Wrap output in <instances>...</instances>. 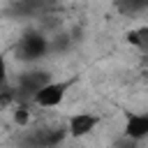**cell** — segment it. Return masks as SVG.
Listing matches in <instances>:
<instances>
[{
	"mask_svg": "<svg viewBox=\"0 0 148 148\" xmlns=\"http://www.w3.org/2000/svg\"><path fill=\"white\" fill-rule=\"evenodd\" d=\"M72 86V81H56V83H46L37 95H35V104L37 106H44V109H51V106H58L62 99H65V92L67 88Z\"/></svg>",
	"mask_w": 148,
	"mask_h": 148,
	"instance_id": "cell-1",
	"label": "cell"
},
{
	"mask_svg": "<svg viewBox=\"0 0 148 148\" xmlns=\"http://www.w3.org/2000/svg\"><path fill=\"white\" fill-rule=\"evenodd\" d=\"M16 51H18V56L25 58V60L39 58V56H44V51H46V39H44L42 35H37V32H28L25 37H21Z\"/></svg>",
	"mask_w": 148,
	"mask_h": 148,
	"instance_id": "cell-2",
	"label": "cell"
},
{
	"mask_svg": "<svg viewBox=\"0 0 148 148\" xmlns=\"http://www.w3.org/2000/svg\"><path fill=\"white\" fill-rule=\"evenodd\" d=\"M97 116L92 113H76L69 118V134L72 136H86L88 132H92L97 127Z\"/></svg>",
	"mask_w": 148,
	"mask_h": 148,
	"instance_id": "cell-3",
	"label": "cell"
},
{
	"mask_svg": "<svg viewBox=\"0 0 148 148\" xmlns=\"http://www.w3.org/2000/svg\"><path fill=\"white\" fill-rule=\"evenodd\" d=\"M146 134H148V113H132L125 125V136L139 141Z\"/></svg>",
	"mask_w": 148,
	"mask_h": 148,
	"instance_id": "cell-4",
	"label": "cell"
},
{
	"mask_svg": "<svg viewBox=\"0 0 148 148\" xmlns=\"http://www.w3.org/2000/svg\"><path fill=\"white\" fill-rule=\"evenodd\" d=\"M116 7L125 14H134V12H141L143 7H148V0H116Z\"/></svg>",
	"mask_w": 148,
	"mask_h": 148,
	"instance_id": "cell-5",
	"label": "cell"
},
{
	"mask_svg": "<svg viewBox=\"0 0 148 148\" xmlns=\"http://www.w3.org/2000/svg\"><path fill=\"white\" fill-rule=\"evenodd\" d=\"M136 32H139V49L148 51V28H136Z\"/></svg>",
	"mask_w": 148,
	"mask_h": 148,
	"instance_id": "cell-6",
	"label": "cell"
},
{
	"mask_svg": "<svg viewBox=\"0 0 148 148\" xmlns=\"http://www.w3.org/2000/svg\"><path fill=\"white\" fill-rule=\"evenodd\" d=\"M14 118H16V123H21V125H25L28 123V109L21 104L18 109H16V113H14Z\"/></svg>",
	"mask_w": 148,
	"mask_h": 148,
	"instance_id": "cell-7",
	"label": "cell"
},
{
	"mask_svg": "<svg viewBox=\"0 0 148 148\" xmlns=\"http://www.w3.org/2000/svg\"><path fill=\"white\" fill-rule=\"evenodd\" d=\"M125 37H127V42H130L132 46H136V49H139V32H136V30H130Z\"/></svg>",
	"mask_w": 148,
	"mask_h": 148,
	"instance_id": "cell-8",
	"label": "cell"
}]
</instances>
